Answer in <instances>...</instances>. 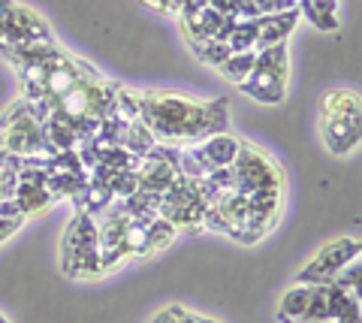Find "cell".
Instances as JSON below:
<instances>
[{
  "mask_svg": "<svg viewBox=\"0 0 362 323\" xmlns=\"http://www.w3.org/2000/svg\"><path fill=\"white\" fill-rule=\"evenodd\" d=\"M206 103L185 94H142V124L160 146H194L206 139Z\"/></svg>",
  "mask_w": 362,
  "mask_h": 323,
  "instance_id": "1",
  "label": "cell"
},
{
  "mask_svg": "<svg viewBox=\"0 0 362 323\" xmlns=\"http://www.w3.org/2000/svg\"><path fill=\"white\" fill-rule=\"evenodd\" d=\"M287 82H290V52H287V42H275V46H266L257 52L254 70L235 88L251 100H257V103L275 106L287 97Z\"/></svg>",
  "mask_w": 362,
  "mask_h": 323,
  "instance_id": "2",
  "label": "cell"
},
{
  "mask_svg": "<svg viewBox=\"0 0 362 323\" xmlns=\"http://www.w3.org/2000/svg\"><path fill=\"white\" fill-rule=\"evenodd\" d=\"M61 269L66 278H76V281H90V278H100L97 260V218L94 215H82L76 211L70 227L64 233L61 242Z\"/></svg>",
  "mask_w": 362,
  "mask_h": 323,
  "instance_id": "3",
  "label": "cell"
},
{
  "mask_svg": "<svg viewBox=\"0 0 362 323\" xmlns=\"http://www.w3.org/2000/svg\"><path fill=\"white\" fill-rule=\"evenodd\" d=\"M233 175H235V191L239 194H254V191H266V187H284V172L281 166L263 154L259 148L242 142L239 154L233 160Z\"/></svg>",
  "mask_w": 362,
  "mask_h": 323,
  "instance_id": "4",
  "label": "cell"
},
{
  "mask_svg": "<svg viewBox=\"0 0 362 323\" xmlns=\"http://www.w3.org/2000/svg\"><path fill=\"white\" fill-rule=\"evenodd\" d=\"M362 254V245L356 239H335V242H326V248H320V254L305 266L299 272V284H308V287H320V284H332V275L341 269L344 263L356 260Z\"/></svg>",
  "mask_w": 362,
  "mask_h": 323,
  "instance_id": "5",
  "label": "cell"
},
{
  "mask_svg": "<svg viewBox=\"0 0 362 323\" xmlns=\"http://www.w3.org/2000/svg\"><path fill=\"white\" fill-rule=\"evenodd\" d=\"M0 148L13 151L18 158H30V154H37L49 146H45V136H42V124L33 115H25L0 130Z\"/></svg>",
  "mask_w": 362,
  "mask_h": 323,
  "instance_id": "6",
  "label": "cell"
},
{
  "mask_svg": "<svg viewBox=\"0 0 362 323\" xmlns=\"http://www.w3.org/2000/svg\"><path fill=\"white\" fill-rule=\"evenodd\" d=\"M320 127H323L326 148H329L332 154H338V158H344V154H350L359 146L362 115H323Z\"/></svg>",
  "mask_w": 362,
  "mask_h": 323,
  "instance_id": "7",
  "label": "cell"
},
{
  "mask_svg": "<svg viewBox=\"0 0 362 323\" xmlns=\"http://www.w3.org/2000/svg\"><path fill=\"white\" fill-rule=\"evenodd\" d=\"M299 9H287V13H272L257 18V52L275 42H287V37L299 25Z\"/></svg>",
  "mask_w": 362,
  "mask_h": 323,
  "instance_id": "8",
  "label": "cell"
},
{
  "mask_svg": "<svg viewBox=\"0 0 362 323\" xmlns=\"http://www.w3.org/2000/svg\"><path fill=\"white\" fill-rule=\"evenodd\" d=\"M194 146L211 170H221V166H233L235 154H239V148H242V139L226 130V133H214V136L202 139V142H194Z\"/></svg>",
  "mask_w": 362,
  "mask_h": 323,
  "instance_id": "9",
  "label": "cell"
},
{
  "mask_svg": "<svg viewBox=\"0 0 362 323\" xmlns=\"http://www.w3.org/2000/svg\"><path fill=\"white\" fill-rule=\"evenodd\" d=\"M311 303V287L308 284H296L281 296V305H278V320L281 323H302L305 320V311H308Z\"/></svg>",
  "mask_w": 362,
  "mask_h": 323,
  "instance_id": "10",
  "label": "cell"
},
{
  "mask_svg": "<svg viewBox=\"0 0 362 323\" xmlns=\"http://www.w3.org/2000/svg\"><path fill=\"white\" fill-rule=\"evenodd\" d=\"M16 203H18V211H21V215L30 218V215H40V211L52 209V206H54V199L49 196V191H45L42 184L18 182V187H16Z\"/></svg>",
  "mask_w": 362,
  "mask_h": 323,
  "instance_id": "11",
  "label": "cell"
},
{
  "mask_svg": "<svg viewBox=\"0 0 362 323\" xmlns=\"http://www.w3.org/2000/svg\"><path fill=\"white\" fill-rule=\"evenodd\" d=\"M76 85H78V73L73 66V54L64 64L52 66V70L45 73V94L49 97H64L66 91H73Z\"/></svg>",
  "mask_w": 362,
  "mask_h": 323,
  "instance_id": "12",
  "label": "cell"
},
{
  "mask_svg": "<svg viewBox=\"0 0 362 323\" xmlns=\"http://www.w3.org/2000/svg\"><path fill=\"white\" fill-rule=\"evenodd\" d=\"M121 242L127 257H151V245H148V233H145V224L133 218H124V230H121Z\"/></svg>",
  "mask_w": 362,
  "mask_h": 323,
  "instance_id": "13",
  "label": "cell"
},
{
  "mask_svg": "<svg viewBox=\"0 0 362 323\" xmlns=\"http://www.w3.org/2000/svg\"><path fill=\"white\" fill-rule=\"evenodd\" d=\"M109 115H115L118 121H124V124H136V121H142V94L121 85Z\"/></svg>",
  "mask_w": 362,
  "mask_h": 323,
  "instance_id": "14",
  "label": "cell"
},
{
  "mask_svg": "<svg viewBox=\"0 0 362 323\" xmlns=\"http://www.w3.org/2000/svg\"><path fill=\"white\" fill-rule=\"evenodd\" d=\"M254 64H257V52H233L230 58H226L218 70L226 82H233V85H239L247 73L254 70Z\"/></svg>",
  "mask_w": 362,
  "mask_h": 323,
  "instance_id": "15",
  "label": "cell"
},
{
  "mask_svg": "<svg viewBox=\"0 0 362 323\" xmlns=\"http://www.w3.org/2000/svg\"><path fill=\"white\" fill-rule=\"evenodd\" d=\"M202 121H206V139L214 136V133H226V127H230V103L223 97L209 100Z\"/></svg>",
  "mask_w": 362,
  "mask_h": 323,
  "instance_id": "16",
  "label": "cell"
},
{
  "mask_svg": "<svg viewBox=\"0 0 362 323\" xmlns=\"http://www.w3.org/2000/svg\"><path fill=\"white\" fill-rule=\"evenodd\" d=\"M157 146V139L151 136V130L142 124V121H136V124H127V133H124V142L121 148H127L130 154H139V158H145L151 148Z\"/></svg>",
  "mask_w": 362,
  "mask_h": 323,
  "instance_id": "17",
  "label": "cell"
},
{
  "mask_svg": "<svg viewBox=\"0 0 362 323\" xmlns=\"http://www.w3.org/2000/svg\"><path fill=\"white\" fill-rule=\"evenodd\" d=\"M187 42H190V52L209 66H221L233 54L230 46H226V42H218V40H187Z\"/></svg>",
  "mask_w": 362,
  "mask_h": 323,
  "instance_id": "18",
  "label": "cell"
},
{
  "mask_svg": "<svg viewBox=\"0 0 362 323\" xmlns=\"http://www.w3.org/2000/svg\"><path fill=\"white\" fill-rule=\"evenodd\" d=\"M145 233H148L151 251H163L178 239V227L173 224V221H166V218H151L148 224H145Z\"/></svg>",
  "mask_w": 362,
  "mask_h": 323,
  "instance_id": "19",
  "label": "cell"
},
{
  "mask_svg": "<svg viewBox=\"0 0 362 323\" xmlns=\"http://www.w3.org/2000/svg\"><path fill=\"white\" fill-rule=\"evenodd\" d=\"M226 46H230V52H257V18L233 25L230 37H226Z\"/></svg>",
  "mask_w": 362,
  "mask_h": 323,
  "instance_id": "20",
  "label": "cell"
},
{
  "mask_svg": "<svg viewBox=\"0 0 362 323\" xmlns=\"http://www.w3.org/2000/svg\"><path fill=\"white\" fill-rule=\"evenodd\" d=\"M332 284H335V287H341V290L356 293V290H359V257H356V260H350V263H344L341 269L332 275Z\"/></svg>",
  "mask_w": 362,
  "mask_h": 323,
  "instance_id": "21",
  "label": "cell"
},
{
  "mask_svg": "<svg viewBox=\"0 0 362 323\" xmlns=\"http://www.w3.org/2000/svg\"><path fill=\"white\" fill-rule=\"evenodd\" d=\"M25 115H30V100L18 97L16 103L9 106L4 115H0V130H4V127H9V124H13V121H18V118H25Z\"/></svg>",
  "mask_w": 362,
  "mask_h": 323,
  "instance_id": "22",
  "label": "cell"
},
{
  "mask_svg": "<svg viewBox=\"0 0 362 323\" xmlns=\"http://www.w3.org/2000/svg\"><path fill=\"white\" fill-rule=\"evenodd\" d=\"M187 315H190L187 308H181V305H169V308H163L160 315H157L151 323H181V320H185Z\"/></svg>",
  "mask_w": 362,
  "mask_h": 323,
  "instance_id": "23",
  "label": "cell"
},
{
  "mask_svg": "<svg viewBox=\"0 0 362 323\" xmlns=\"http://www.w3.org/2000/svg\"><path fill=\"white\" fill-rule=\"evenodd\" d=\"M21 224H25V215H13V218H0V245H4L13 233L21 230Z\"/></svg>",
  "mask_w": 362,
  "mask_h": 323,
  "instance_id": "24",
  "label": "cell"
},
{
  "mask_svg": "<svg viewBox=\"0 0 362 323\" xmlns=\"http://www.w3.org/2000/svg\"><path fill=\"white\" fill-rule=\"evenodd\" d=\"M13 0H0V25H9V16H13Z\"/></svg>",
  "mask_w": 362,
  "mask_h": 323,
  "instance_id": "25",
  "label": "cell"
},
{
  "mask_svg": "<svg viewBox=\"0 0 362 323\" xmlns=\"http://www.w3.org/2000/svg\"><path fill=\"white\" fill-rule=\"evenodd\" d=\"M311 323H359V320H341V317H323V320H311Z\"/></svg>",
  "mask_w": 362,
  "mask_h": 323,
  "instance_id": "26",
  "label": "cell"
},
{
  "mask_svg": "<svg viewBox=\"0 0 362 323\" xmlns=\"http://www.w3.org/2000/svg\"><path fill=\"white\" fill-rule=\"evenodd\" d=\"M194 320H197V323H218V320H211V317H199V315H194Z\"/></svg>",
  "mask_w": 362,
  "mask_h": 323,
  "instance_id": "27",
  "label": "cell"
},
{
  "mask_svg": "<svg viewBox=\"0 0 362 323\" xmlns=\"http://www.w3.org/2000/svg\"><path fill=\"white\" fill-rule=\"evenodd\" d=\"M0 323H6V320H4V317H0Z\"/></svg>",
  "mask_w": 362,
  "mask_h": 323,
  "instance_id": "28",
  "label": "cell"
}]
</instances>
